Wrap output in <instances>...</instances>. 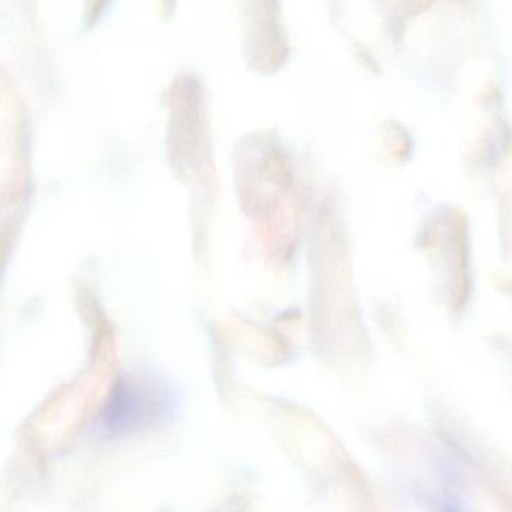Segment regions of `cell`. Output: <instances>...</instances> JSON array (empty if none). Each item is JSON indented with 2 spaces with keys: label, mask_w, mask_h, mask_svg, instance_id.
I'll list each match as a JSON object with an SVG mask.
<instances>
[{
  "label": "cell",
  "mask_w": 512,
  "mask_h": 512,
  "mask_svg": "<svg viewBox=\"0 0 512 512\" xmlns=\"http://www.w3.org/2000/svg\"><path fill=\"white\" fill-rule=\"evenodd\" d=\"M170 388L149 378H123L101 412L102 432L110 438L134 435L158 426L173 415Z\"/></svg>",
  "instance_id": "obj_1"
}]
</instances>
